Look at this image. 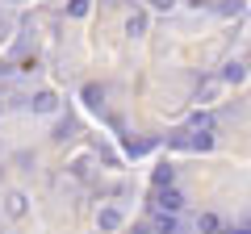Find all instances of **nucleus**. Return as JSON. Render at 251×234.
<instances>
[{
    "label": "nucleus",
    "instance_id": "1",
    "mask_svg": "<svg viewBox=\"0 0 251 234\" xmlns=\"http://www.w3.org/2000/svg\"><path fill=\"white\" fill-rule=\"evenodd\" d=\"M180 205H184V197H180L176 188H163V192H159V209H163V213H176Z\"/></svg>",
    "mask_w": 251,
    "mask_h": 234
},
{
    "label": "nucleus",
    "instance_id": "2",
    "mask_svg": "<svg viewBox=\"0 0 251 234\" xmlns=\"http://www.w3.org/2000/svg\"><path fill=\"white\" fill-rule=\"evenodd\" d=\"M155 234H180V226H176V213H163L159 222H155Z\"/></svg>",
    "mask_w": 251,
    "mask_h": 234
},
{
    "label": "nucleus",
    "instance_id": "3",
    "mask_svg": "<svg viewBox=\"0 0 251 234\" xmlns=\"http://www.w3.org/2000/svg\"><path fill=\"white\" fill-rule=\"evenodd\" d=\"M122 226V213L117 209H100V230H117Z\"/></svg>",
    "mask_w": 251,
    "mask_h": 234
},
{
    "label": "nucleus",
    "instance_id": "4",
    "mask_svg": "<svg viewBox=\"0 0 251 234\" xmlns=\"http://www.w3.org/2000/svg\"><path fill=\"white\" fill-rule=\"evenodd\" d=\"M218 226H222V222H218L214 213H201L197 217V230H205V234H218Z\"/></svg>",
    "mask_w": 251,
    "mask_h": 234
},
{
    "label": "nucleus",
    "instance_id": "5",
    "mask_svg": "<svg viewBox=\"0 0 251 234\" xmlns=\"http://www.w3.org/2000/svg\"><path fill=\"white\" fill-rule=\"evenodd\" d=\"M9 213H13V217L25 213V197H21V192H13V197H9Z\"/></svg>",
    "mask_w": 251,
    "mask_h": 234
},
{
    "label": "nucleus",
    "instance_id": "6",
    "mask_svg": "<svg viewBox=\"0 0 251 234\" xmlns=\"http://www.w3.org/2000/svg\"><path fill=\"white\" fill-rule=\"evenodd\" d=\"M34 109H38V113H50V109H54V96H50V92H42V96L34 100Z\"/></svg>",
    "mask_w": 251,
    "mask_h": 234
},
{
    "label": "nucleus",
    "instance_id": "7",
    "mask_svg": "<svg viewBox=\"0 0 251 234\" xmlns=\"http://www.w3.org/2000/svg\"><path fill=\"white\" fill-rule=\"evenodd\" d=\"M193 130H214V117H209V113H197V117H193Z\"/></svg>",
    "mask_w": 251,
    "mask_h": 234
},
{
    "label": "nucleus",
    "instance_id": "8",
    "mask_svg": "<svg viewBox=\"0 0 251 234\" xmlns=\"http://www.w3.org/2000/svg\"><path fill=\"white\" fill-rule=\"evenodd\" d=\"M126 29H130V34H143V29H147V17H143V13H134V17H130V25H126Z\"/></svg>",
    "mask_w": 251,
    "mask_h": 234
},
{
    "label": "nucleus",
    "instance_id": "9",
    "mask_svg": "<svg viewBox=\"0 0 251 234\" xmlns=\"http://www.w3.org/2000/svg\"><path fill=\"white\" fill-rule=\"evenodd\" d=\"M155 184H159V188H172V167H159V171H155Z\"/></svg>",
    "mask_w": 251,
    "mask_h": 234
},
{
    "label": "nucleus",
    "instance_id": "10",
    "mask_svg": "<svg viewBox=\"0 0 251 234\" xmlns=\"http://www.w3.org/2000/svg\"><path fill=\"white\" fill-rule=\"evenodd\" d=\"M84 100H88V105H100V88H97V84H88V88H84Z\"/></svg>",
    "mask_w": 251,
    "mask_h": 234
},
{
    "label": "nucleus",
    "instance_id": "11",
    "mask_svg": "<svg viewBox=\"0 0 251 234\" xmlns=\"http://www.w3.org/2000/svg\"><path fill=\"white\" fill-rule=\"evenodd\" d=\"M88 13V0H72V17H84Z\"/></svg>",
    "mask_w": 251,
    "mask_h": 234
},
{
    "label": "nucleus",
    "instance_id": "12",
    "mask_svg": "<svg viewBox=\"0 0 251 234\" xmlns=\"http://www.w3.org/2000/svg\"><path fill=\"white\" fill-rule=\"evenodd\" d=\"M226 80H230V84H239V80H243V67H239V63H234V67H226Z\"/></svg>",
    "mask_w": 251,
    "mask_h": 234
},
{
    "label": "nucleus",
    "instance_id": "13",
    "mask_svg": "<svg viewBox=\"0 0 251 234\" xmlns=\"http://www.w3.org/2000/svg\"><path fill=\"white\" fill-rule=\"evenodd\" d=\"M151 4H159V9H168V4H172V0H151Z\"/></svg>",
    "mask_w": 251,
    "mask_h": 234
},
{
    "label": "nucleus",
    "instance_id": "14",
    "mask_svg": "<svg viewBox=\"0 0 251 234\" xmlns=\"http://www.w3.org/2000/svg\"><path fill=\"white\" fill-rule=\"evenodd\" d=\"M226 234H251V230H226Z\"/></svg>",
    "mask_w": 251,
    "mask_h": 234
}]
</instances>
